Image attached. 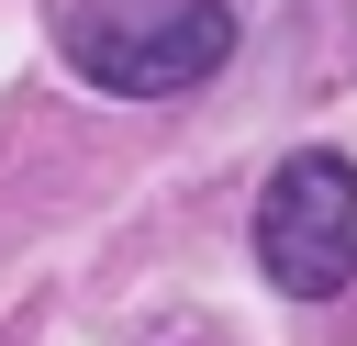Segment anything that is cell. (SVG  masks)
I'll return each mask as SVG.
<instances>
[{
  "mask_svg": "<svg viewBox=\"0 0 357 346\" xmlns=\"http://www.w3.org/2000/svg\"><path fill=\"white\" fill-rule=\"evenodd\" d=\"M56 56L112 100H178L234 56V0H145V11H67Z\"/></svg>",
  "mask_w": 357,
  "mask_h": 346,
  "instance_id": "cell-1",
  "label": "cell"
},
{
  "mask_svg": "<svg viewBox=\"0 0 357 346\" xmlns=\"http://www.w3.org/2000/svg\"><path fill=\"white\" fill-rule=\"evenodd\" d=\"M257 268L290 301H335L357 279V156L301 145V156L268 167V190H257Z\"/></svg>",
  "mask_w": 357,
  "mask_h": 346,
  "instance_id": "cell-2",
  "label": "cell"
}]
</instances>
